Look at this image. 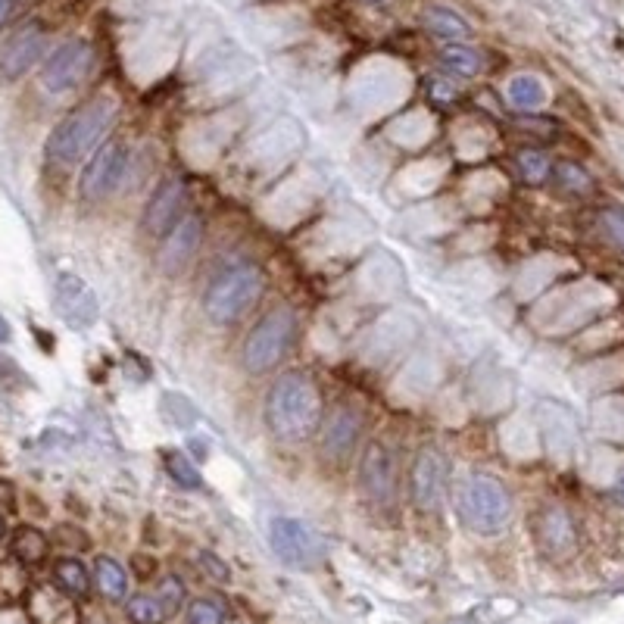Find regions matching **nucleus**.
I'll return each mask as SVG.
<instances>
[{
  "instance_id": "1",
  "label": "nucleus",
  "mask_w": 624,
  "mask_h": 624,
  "mask_svg": "<svg viewBox=\"0 0 624 624\" xmlns=\"http://www.w3.org/2000/svg\"><path fill=\"white\" fill-rule=\"evenodd\" d=\"M322 390L306 372H284L266 394V425L284 444H300L322 428Z\"/></svg>"
},
{
  "instance_id": "2",
  "label": "nucleus",
  "mask_w": 624,
  "mask_h": 624,
  "mask_svg": "<svg viewBox=\"0 0 624 624\" xmlns=\"http://www.w3.org/2000/svg\"><path fill=\"white\" fill-rule=\"evenodd\" d=\"M116 100L113 97H94L88 100L85 107H78L75 113H69L54 132H50L47 144H44V153L50 163H60V166H75L82 163L88 153H94L103 141V135L110 132L113 122H116Z\"/></svg>"
},
{
  "instance_id": "3",
  "label": "nucleus",
  "mask_w": 624,
  "mask_h": 624,
  "mask_svg": "<svg viewBox=\"0 0 624 624\" xmlns=\"http://www.w3.org/2000/svg\"><path fill=\"white\" fill-rule=\"evenodd\" d=\"M456 509L468 531L481 537H497L512 522V497L509 490L484 472H472L456 493Z\"/></svg>"
},
{
  "instance_id": "4",
  "label": "nucleus",
  "mask_w": 624,
  "mask_h": 624,
  "mask_svg": "<svg viewBox=\"0 0 624 624\" xmlns=\"http://www.w3.org/2000/svg\"><path fill=\"white\" fill-rule=\"evenodd\" d=\"M266 278L256 266H234L213 278L203 294V312L213 325H231L263 297Z\"/></svg>"
},
{
  "instance_id": "5",
  "label": "nucleus",
  "mask_w": 624,
  "mask_h": 624,
  "mask_svg": "<svg viewBox=\"0 0 624 624\" xmlns=\"http://www.w3.org/2000/svg\"><path fill=\"white\" fill-rule=\"evenodd\" d=\"M294 334H297V319L288 306H275L269 309L263 319H259L247 341H244V350H241V362L250 375H263V372H272L278 362L288 356L291 344H294Z\"/></svg>"
},
{
  "instance_id": "6",
  "label": "nucleus",
  "mask_w": 624,
  "mask_h": 624,
  "mask_svg": "<svg viewBox=\"0 0 624 624\" xmlns=\"http://www.w3.org/2000/svg\"><path fill=\"white\" fill-rule=\"evenodd\" d=\"M269 543L272 553L281 565L297 568V571H309L319 568L325 562V540L322 534H316L309 525H303L300 518H275L269 528Z\"/></svg>"
},
{
  "instance_id": "7",
  "label": "nucleus",
  "mask_w": 624,
  "mask_h": 624,
  "mask_svg": "<svg viewBox=\"0 0 624 624\" xmlns=\"http://www.w3.org/2000/svg\"><path fill=\"white\" fill-rule=\"evenodd\" d=\"M128 163H132V150L122 141H107L100 144L82 169V181H78V194L88 203H100L119 191L122 178L128 172Z\"/></svg>"
},
{
  "instance_id": "8",
  "label": "nucleus",
  "mask_w": 624,
  "mask_h": 624,
  "mask_svg": "<svg viewBox=\"0 0 624 624\" xmlns=\"http://www.w3.org/2000/svg\"><path fill=\"white\" fill-rule=\"evenodd\" d=\"M534 543L553 562H565L578 553V525L562 503H546L534 515Z\"/></svg>"
},
{
  "instance_id": "9",
  "label": "nucleus",
  "mask_w": 624,
  "mask_h": 624,
  "mask_svg": "<svg viewBox=\"0 0 624 624\" xmlns=\"http://www.w3.org/2000/svg\"><path fill=\"white\" fill-rule=\"evenodd\" d=\"M185 216H188V185L181 178H166L150 194L141 225L150 238L166 241Z\"/></svg>"
},
{
  "instance_id": "10",
  "label": "nucleus",
  "mask_w": 624,
  "mask_h": 624,
  "mask_svg": "<svg viewBox=\"0 0 624 624\" xmlns=\"http://www.w3.org/2000/svg\"><path fill=\"white\" fill-rule=\"evenodd\" d=\"M447 487H450V459L444 456V450L422 447L412 462V481H409L412 503L422 512H434L444 503Z\"/></svg>"
},
{
  "instance_id": "11",
  "label": "nucleus",
  "mask_w": 624,
  "mask_h": 624,
  "mask_svg": "<svg viewBox=\"0 0 624 624\" xmlns=\"http://www.w3.org/2000/svg\"><path fill=\"white\" fill-rule=\"evenodd\" d=\"M94 50L88 41H66L47 57L41 69V85L50 94H66L85 82V75L91 72Z\"/></svg>"
},
{
  "instance_id": "12",
  "label": "nucleus",
  "mask_w": 624,
  "mask_h": 624,
  "mask_svg": "<svg viewBox=\"0 0 624 624\" xmlns=\"http://www.w3.org/2000/svg\"><path fill=\"white\" fill-rule=\"evenodd\" d=\"M359 487L375 506H390L397 497V462L378 440H372L359 456Z\"/></svg>"
},
{
  "instance_id": "13",
  "label": "nucleus",
  "mask_w": 624,
  "mask_h": 624,
  "mask_svg": "<svg viewBox=\"0 0 624 624\" xmlns=\"http://www.w3.org/2000/svg\"><path fill=\"white\" fill-rule=\"evenodd\" d=\"M44 47H47V38H44V32L38 29V25H29V29L16 32L4 44V50H0V75H4L7 82L25 75L38 63V57L44 54Z\"/></svg>"
},
{
  "instance_id": "14",
  "label": "nucleus",
  "mask_w": 624,
  "mask_h": 624,
  "mask_svg": "<svg viewBox=\"0 0 624 624\" xmlns=\"http://www.w3.org/2000/svg\"><path fill=\"white\" fill-rule=\"evenodd\" d=\"M57 309L66 325L72 328H88L97 319V297L91 288L75 275H60L57 281Z\"/></svg>"
},
{
  "instance_id": "15",
  "label": "nucleus",
  "mask_w": 624,
  "mask_h": 624,
  "mask_svg": "<svg viewBox=\"0 0 624 624\" xmlns=\"http://www.w3.org/2000/svg\"><path fill=\"white\" fill-rule=\"evenodd\" d=\"M200 241H203V219L200 216H185L181 225L163 241V253H160L163 272L178 275L194 259V253L200 250Z\"/></svg>"
},
{
  "instance_id": "16",
  "label": "nucleus",
  "mask_w": 624,
  "mask_h": 624,
  "mask_svg": "<svg viewBox=\"0 0 624 624\" xmlns=\"http://www.w3.org/2000/svg\"><path fill=\"white\" fill-rule=\"evenodd\" d=\"M359 431H362V415H359V409L341 406V409L331 415V422L325 425V434H322V450H325V456L334 459V462H344L353 453V447H356Z\"/></svg>"
},
{
  "instance_id": "17",
  "label": "nucleus",
  "mask_w": 624,
  "mask_h": 624,
  "mask_svg": "<svg viewBox=\"0 0 624 624\" xmlns=\"http://www.w3.org/2000/svg\"><path fill=\"white\" fill-rule=\"evenodd\" d=\"M553 181H556V188L562 194H568V197H581L584 200V197H593V191H596L593 175L581 163H575V160L556 163L553 166Z\"/></svg>"
},
{
  "instance_id": "18",
  "label": "nucleus",
  "mask_w": 624,
  "mask_h": 624,
  "mask_svg": "<svg viewBox=\"0 0 624 624\" xmlns=\"http://www.w3.org/2000/svg\"><path fill=\"white\" fill-rule=\"evenodd\" d=\"M94 584L97 590L107 596V600H125V593H128V575H125V568L110 559V556H100L94 562Z\"/></svg>"
},
{
  "instance_id": "19",
  "label": "nucleus",
  "mask_w": 624,
  "mask_h": 624,
  "mask_svg": "<svg viewBox=\"0 0 624 624\" xmlns=\"http://www.w3.org/2000/svg\"><path fill=\"white\" fill-rule=\"evenodd\" d=\"M509 100L518 110H540L546 103V88L537 75H515L509 82Z\"/></svg>"
},
{
  "instance_id": "20",
  "label": "nucleus",
  "mask_w": 624,
  "mask_h": 624,
  "mask_svg": "<svg viewBox=\"0 0 624 624\" xmlns=\"http://www.w3.org/2000/svg\"><path fill=\"white\" fill-rule=\"evenodd\" d=\"M425 22H428V29L434 32V35H440V38H468L472 35V29H468V22L456 13V10H450V7H431L428 13H425Z\"/></svg>"
},
{
  "instance_id": "21",
  "label": "nucleus",
  "mask_w": 624,
  "mask_h": 624,
  "mask_svg": "<svg viewBox=\"0 0 624 624\" xmlns=\"http://www.w3.org/2000/svg\"><path fill=\"white\" fill-rule=\"evenodd\" d=\"M54 581L69 596H85L91 590V575H88V568L78 562V559H60L54 565Z\"/></svg>"
},
{
  "instance_id": "22",
  "label": "nucleus",
  "mask_w": 624,
  "mask_h": 624,
  "mask_svg": "<svg viewBox=\"0 0 624 624\" xmlns=\"http://www.w3.org/2000/svg\"><path fill=\"white\" fill-rule=\"evenodd\" d=\"M515 166H518V175H522L528 185H543L546 178L553 175V163H550V156H546L543 150H518L515 153Z\"/></svg>"
},
{
  "instance_id": "23",
  "label": "nucleus",
  "mask_w": 624,
  "mask_h": 624,
  "mask_svg": "<svg viewBox=\"0 0 624 624\" xmlns=\"http://www.w3.org/2000/svg\"><path fill=\"white\" fill-rule=\"evenodd\" d=\"M440 63H444L453 75H462V78H472V75H478V69H481L478 50L465 47V44H450V47H444V54H440Z\"/></svg>"
},
{
  "instance_id": "24",
  "label": "nucleus",
  "mask_w": 624,
  "mask_h": 624,
  "mask_svg": "<svg viewBox=\"0 0 624 624\" xmlns=\"http://www.w3.org/2000/svg\"><path fill=\"white\" fill-rule=\"evenodd\" d=\"M163 465H166V475H169L178 487H185V490H200L203 478H200V472H197V465H194L185 453L169 450V453L163 456Z\"/></svg>"
},
{
  "instance_id": "25",
  "label": "nucleus",
  "mask_w": 624,
  "mask_h": 624,
  "mask_svg": "<svg viewBox=\"0 0 624 624\" xmlns=\"http://www.w3.org/2000/svg\"><path fill=\"white\" fill-rule=\"evenodd\" d=\"M125 615L132 618V624H163L169 615L163 609V603L150 593H138L125 603Z\"/></svg>"
},
{
  "instance_id": "26",
  "label": "nucleus",
  "mask_w": 624,
  "mask_h": 624,
  "mask_svg": "<svg viewBox=\"0 0 624 624\" xmlns=\"http://www.w3.org/2000/svg\"><path fill=\"white\" fill-rule=\"evenodd\" d=\"M13 553L22 559V562H41L44 553H47V540L41 531L35 528H22L13 540Z\"/></svg>"
},
{
  "instance_id": "27",
  "label": "nucleus",
  "mask_w": 624,
  "mask_h": 624,
  "mask_svg": "<svg viewBox=\"0 0 624 624\" xmlns=\"http://www.w3.org/2000/svg\"><path fill=\"white\" fill-rule=\"evenodd\" d=\"M600 228L606 234V241L624 253V206L621 203H609L600 210Z\"/></svg>"
},
{
  "instance_id": "28",
  "label": "nucleus",
  "mask_w": 624,
  "mask_h": 624,
  "mask_svg": "<svg viewBox=\"0 0 624 624\" xmlns=\"http://www.w3.org/2000/svg\"><path fill=\"white\" fill-rule=\"evenodd\" d=\"M156 600L163 603V609H166V615H175L178 609H181V603H185V584H181L178 578H163L160 581V587H156Z\"/></svg>"
},
{
  "instance_id": "29",
  "label": "nucleus",
  "mask_w": 624,
  "mask_h": 624,
  "mask_svg": "<svg viewBox=\"0 0 624 624\" xmlns=\"http://www.w3.org/2000/svg\"><path fill=\"white\" fill-rule=\"evenodd\" d=\"M188 624H225V612L213 600H194L188 606Z\"/></svg>"
},
{
  "instance_id": "30",
  "label": "nucleus",
  "mask_w": 624,
  "mask_h": 624,
  "mask_svg": "<svg viewBox=\"0 0 624 624\" xmlns=\"http://www.w3.org/2000/svg\"><path fill=\"white\" fill-rule=\"evenodd\" d=\"M200 568L206 571V575H213L216 581H228V578H231L228 565H225L216 553H200Z\"/></svg>"
},
{
  "instance_id": "31",
  "label": "nucleus",
  "mask_w": 624,
  "mask_h": 624,
  "mask_svg": "<svg viewBox=\"0 0 624 624\" xmlns=\"http://www.w3.org/2000/svg\"><path fill=\"white\" fill-rule=\"evenodd\" d=\"M431 94H434L440 103H447V100H453V97H456V91H453V88H447L444 82H437V78L431 82Z\"/></svg>"
},
{
  "instance_id": "32",
  "label": "nucleus",
  "mask_w": 624,
  "mask_h": 624,
  "mask_svg": "<svg viewBox=\"0 0 624 624\" xmlns=\"http://www.w3.org/2000/svg\"><path fill=\"white\" fill-rule=\"evenodd\" d=\"M10 10H13V0H0V25H4V22H7Z\"/></svg>"
},
{
  "instance_id": "33",
  "label": "nucleus",
  "mask_w": 624,
  "mask_h": 624,
  "mask_svg": "<svg viewBox=\"0 0 624 624\" xmlns=\"http://www.w3.org/2000/svg\"><path fill=\"white\" fill-rule=\"evenodd\" d=\"M4 341H10V322L0 316V344H4Z\"/></svg>"
},
{
  "instance_id": "34",
  "label": "nucleus",
  "mask_w": 624,
  "mask_h": 624,
  "mask_svg": "<svg viewBox=\"0 0 624 624\" xmlns=\"http://www.w3.org/2000/svg\"><path fill=\"white\" fill-rule=\"evenodd\" d=\"M615 497L624 503V472H621V475H618V481H615Z\"/></svg>"
},
{
  "instance_id": "35",
  "label": "nucleus",
  "mask_w": 624,
  "mask_h": 624,
  "mask_svg": "<svg viewBox=\"0 0 624 624\" xmlns=\"http://www.w3.org/2000/svg\"><path fill=\"white\" fill-rule=\"evenodd\" d=\"M0 534H4V518H0Z\"/></svg>"
},
{
  "instance_id": "36",
  "label": "nucleus",
  "mask_w": 624,
  "mask_h": 624,
  "mask_svg": "<svg viewBox=\"0 0 624 624\" xmlns=\"http://www.w3.org/2000/svg\"><path fill=\"white\" fill-rule=\"evenodd\" d=\"M369 4H381V0H369Z\"/></svg>"
}]
</instances>
